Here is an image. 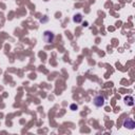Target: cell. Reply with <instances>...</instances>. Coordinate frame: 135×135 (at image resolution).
Returning <instances> with one entry per match:
<instances>
[{
  "mask_svg": "<svg viewBox=\"0 0 135 135\" xmlns=\"http://www.w3.org/2000/svg\"><path fill=\"white\" fill-rule=\"evenodd\" d=\"M54 39H55V35L50 31H45L43 33V40H45L46 43H52L54 42Z\"/></svg>",
  "mask_w": 135,
  "mask_h": 135,
  "instance_id": "obj_1",
  "label": "cell"
},
{
  "mask_svg": "<svg viewBox=\"0 0 135 135\" xmlns=\"http://www.w3.org/2000/svg\"><path fill=\"white\" fill-rule=\"evenodd\" d=\"M124 127L127 129H130V130H133L135 128V122L132 118H126L124 120Z\"/></svg>",
  "mask_w": 135,
  "mask_h": 135,
  "instance_id": "obj_2",
  "label": "cell"
},
{
  "mask_svg": "<svg viewBox=\"0 0 135 135\" xmlns=\"http://www.w3.org/2000/svg\"><path fill=\"white\" fill-rule=\"evenodd\" d=\"M94 105L98 107V108H100L105 105V98L104 96H101V95H97L96 97L94 98Z\"/></svg>",
  "mask_w": 135,
  "mask_h": 135,
  "instance_id": "obj_3",
  "label": "cell"
},
{
  "mask_svg": "<svg viewBox=\"0 0 135 135\" xmlns=\"http://www.w3.org/2000/svg\"><path fill=\"white\" fill-rule=\"evenodd\" d=\"M125 102L128 106H133L134 105V99L132 96H127V97H125Z\"/></svg>",
  "mask_w": 135,
  "mask_h": 135,
  "instance_id": "obj_4",
  "label": "cell"
},
{
  "mask_svg": "<svg viewBox=\"0 0 135 135\" xmlns=\"http://www.w3.org/2000/svg\"><path fill=\"white\" fill-rule=\"evenodd\" d=\"M73 21L76 22V23H80V22L82 21V15H81V14H76V15H74Z\"/></svg>",
  "mask_w": 135,
  "mask_h": 135,
  "instance_id": "obj_5",
  "label": "cell"
},
{
  "mask_svg": "<svg viewBox=\"0 0 135 135\" xmlns=\"http://www.w3.org/2000/svg\"><path fill=\"white\" fill-rule=\"evenodd\" d=\"M71 109H72V110H74V109H77V106L72 105V106H71Z\"/></svg>",
  "mask_w": 135,
  "mask_h": 135,
  "instance_id": "obj_6",
  "label": "cell"
}]
</instances>
